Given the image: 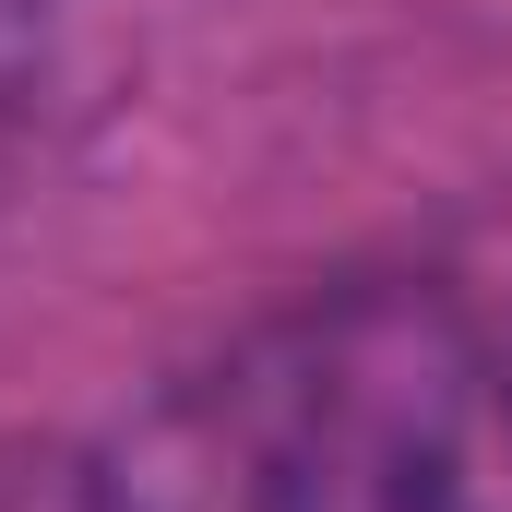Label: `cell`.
Listing matches in <instances>:
<instances>
[{
	"label": "cell",
	"mask_w": 512,
	"mask_h": 512,
	"mask_svg": "<svg viewBox=\"0 0 512 512\" xmlns=\"http://www.w3.org/2000/svg\"><path fill=\"white\" fill-rule=\"evenodd\" d=\"M501 417H512V358H501Z\"/></svg>",
	"instance_id": "cell-3"
},
{
	"label": "cell",
	"mask_w": 512,
	"mask_h": 512,
	"mask_svg": "<svg viewBox=\"0 0 512 512\" xmlns=\"http://www.w3.org/2000/svg\"><path fill=\"white\" fill-rule=\"evenodd\" d=\"M96 465L120 512H501V358L417 286H346L167 382Z\"/></svg>",
	"instance_id": "cell-1"
},
{
	"label": "cell",
	"mask_w": 512,
	"mask_h": 512,
	"mask_svg": "<svg viewBox=\"0 0 512 512\" xmlns=\"http://www.w3.org/2000/svg\"><path fill=\"white\" fill-rule=\"evenodd\" d=\"M0 512H120L108 465L72 441H0Z\"/></svg>",
	"instance_id": "cell-2"
}]
</instances>
